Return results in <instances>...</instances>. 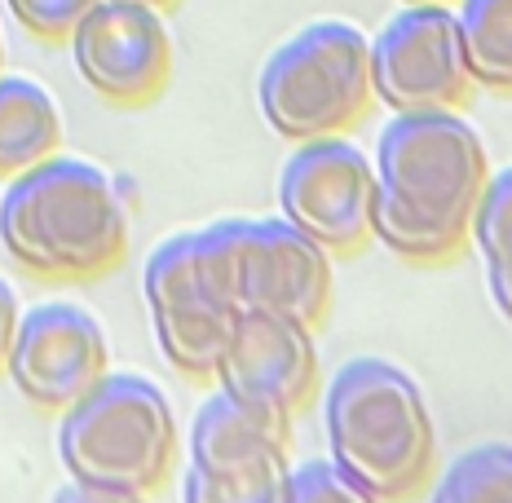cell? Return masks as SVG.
I'll list each match as a JSON object with an SVG mask.
<instances>
[{
    "label": "cell",
    "mask_w": 512,
    "mask_h": 503,
    "mask_svg": "<svg viewBox=\"0 0 512 503\" xmlns=\"http://www.w3.org/2000/svg\"><path fill=\"white\" fill-rule=\"evenodd\" d=\"M371 239L420 265L451 261L473 230V212L490 181L477 128L460 111L393 115L376 146Z\"/></svg>",
    "instance_id": "obj_1"
},
{
    "label": "cell",
    "mask_w": 512,
    "mask_h": 503,
    "mask_svg": "<svg viewBox=\"0 0 512 503\" xmlns=\"http://www.w3.org/2000/svg\"><path fill=\"white\" fill-rule=\"evenodd\" d=\"M0 248L40 278H102L128 256L124 190L71 155L9 177L0 195Z\"/></svg>",
    "instance_id": "obj_2"
},
{
    "label": "cell",
    "mask_w": 512,
    "mask_h": 503,
    "mask_svg": "<svg viewBox=\"0 0 512 503\" xmlns=\"http://www.w3.org/2000/svg\"><path fill=\"white\" fill-rule=\"evenodd\" d=\"M332 464L380 503H402L433 473V415L420 384L384 358H354L327 384Z\"/></svg>",
    "instance_id": "obj_3"
},
{
    "label": "cell",
    "mask_w": 512,
    "mask_h": 503,
    "mask_svg": "<svg viewBox=\"0 0 512 503\" xmlns=\"http://www.w3.org/2000/svg\"><path fill=\"white\" fill-rule=\"evenodd\" d=\"M256 102H261L265 124L287 142L345 133L376 102L371 40L340 18L301 27L265 58Z\"/></svg>",
    "instance_id": "obj_4"
},
{
    "label": "cell",
    "mask_w": 512,
    "mask_h": 503,
    "mask_svg": "<svg viewBox=\"0 0 512 503\" xmlns=\"http://www.w3.org/2000/svg\"><path fill=\"white\" fill-rule=\"evenodd\" d=\"M58 455L76 481L151 495L173 473L177 415L159 384L142 376H106L62 411Z\"/></svg>",
    "instance_id": "obj_5"
},
{
    "label": "cell",
    "mask_w": 512,
    "mask_h": 503,
    "mask_svg": "<svg viewBox=\"0 0 512 503\" xmlns=\"http://www.w3.org/2000/svg\"><path fill=\"white\" fill-rule=\"evenodd\" d=\"M212 292L239 314H274L318 327L332 301V265L314 239L287 221H217L195 230Z\"/></svg>",
    "instance_id": "obj_6"
},
{
    "label": "cell",
    "mask_w": 512,
    "mask_h": 503,
    "mask_svg": "<svg viewBox=\"0 0 512 503\" xmlns=\"http://www.w3.org/2000/svg\"><path fill=\"white\" fill-rule=\"evenodd\" d=\"M371 89L393 115L460 111L473 71L451 5H407L371 36Z\"/></svg>",
    "instance_id": "obj_7"
},
{
    "label": "cell",
    "mask_w": 512,
    "mask_h": 503,
    "mask_svg": "<svg viewBox=\"0 0 512 503\" xmlns=\"http://www.w3.org/2000/svg\"><path fill=\"white\" fill-rule=\"evenodd\" d=\"M371 203H376V168L345 137L296 142L279 177L283 221L314 239L327 256L358 252L371 239Z\"/></svg>",
    "instance_id": "obj_8"
},
{
    "label": "cell",
    "mask_w": 512,
    "mask_h": 503,
    "mask_svg": "<svg viewBox=\"0 0 512 503\" xmlns=\"http://www.w3.org/2000/svg\"><path fill=\"white\" fill-rule=\"evenodd\" d=\"M67 45L80 80L111 106H151L173 80V40L151 5L93 0Z\"/></svg>",
    "instance_id": "obj_9"
},
{
    "label": "cell",
    "mask_w": 512,
    "mask_h": 503,
    "mask_svg": "<svg viewBox=\"0 0 512 503\" xmlns=\"http://www.w3.org/2000/svg\"><path fill=\"white\" fill-rule=\"evenodd\" d=\"M5 371L31 406L67 411L111 376V345L89 309L49 301L18 318Z\"/></svg>",
    "instance_id": "obj_10"
},
{
    "label": "cell",
    "mask_w": 512,
    "mask_h": 503,
    "mask_svg": "<svg viewBox=\"0 0 512 503\" xmlns=\"http://www.w3.org/2000/svg\"><path fill=\"white\" fill-rule=\"evenodd\" d=\"M146 309L159 340V353L181 371V376H212L221 362L234 314L212 292L204 265L195 252V234H173L146 256Z\"/></svg>",
    "instance_id": "obj_11"
},
{
    "label": "cell",
    "mask_w": 512,
    "mask_h": 503,
    "mask_svg": "<svg viewBox=\"0 0 512 503\" xmlns=\"http://www.w3.org/2000/svg\"><path fill=\"white\" fill-rule=\"evenodd\" d=\"M212 376L230 398L292 428V415L309 406L318 389L314 327L274 314H239Z\"/></svg>",
    "instance_id": "obj_12"
},
{
    "label": "cell",
    "mask_w": 512,
    "mask_h": 503,
    "mask_svg": "<svg viewBox=\"0 0 512 503\" xmlns=\"http://www.w3.org/2000/svg\"><path fill=\"white\" fill-rule=\"evenodd\" d=\"M287 433V424L265 420L261 411L217 389L190 424V468L274 486L287 473Z\"/></svg>",
    "instance_id": "obj_13"
},
{
    "label": "cell",
    "mask_w": 512,
    "mask_h": 503,
    "mask_svg": "<svg viewBox=\"0 0 512 503\" xmlns=\"http://www.w3.org/2000/svg\"><path fill=\"white\" fill-rule=\"evenodd\" d=\"M62 146V115L45 84L0 76V177L45 164Z\"/></svg>",
    "instance_id": "obj_14"
},
{
    "label": "cell",
    "mask_w": 512,
    "mask_h": 503,
    "mask_svg": "<svg viewBox=\"0 0 512 503\" xmlns=\"http://www.w3.org/2000/svg\"><path fill=\"white\" fill-rule=\"evenodd\" d=\"M473 84L512 93V0H460L455 9Z\"/></svg>",
    "instance_id": "obj_15"
},
{
    "label": "cell",
    "mask_w": 512,
    "mask_h": 503,
    "mask_svg": "<svg viewBox=\"0 0 512 503\" xmlns=\"http://www.w3.org/2000/svg\"><path fill=\"white\" fill-rule=\"evenodd\" d=\"M433 503H512V446L464 451L437 481Z\"/></svg>",
    "instance_id": "obj_16"
},
{
    "label": "cell",
    "mask_w": 512,
    "mask_h": 503,
    "mask_svg": "<svg viewBox=\"0 0 512 503\" xmlns=\"http://www.w3.org/2000/svg\"><path fill=\"white\" fill-rule=\"evenodd\" d=\"M265 503H380L367 486H358L349 473H340L332 459H309L270 486Z\"/></svg>",
    "instance_id": "obj_17"
},
{
    "label": "cell",
    "mask_w": 512,
    "mask_h": 503,
    "mask_svg": "<svg viewBox=\"0 0 512 503\" xmlns=\"http://www.w3.org/2000/svg\"><path fill=\"white\" fill-rule=\"evenodd\" d=\"M468 234H473L477 248H482L486 274L512 270V168H504V173H495L486 181Z\"/></svg>",
    "instance_id": "obj_18"
},
{
    "label": "cell",
    "mask_w": 512,
    "mask_h": 503,
    "mask_svg": "<svg viewBox=\"0 0 512 503\" xmlns=\"http://www.w3.org/2000/svg\"><path fill=\"white\" fill-rule=\"evenodd\" d=\"M5 9L14 14V23L31 31L36 40H45V45H67L76 23L93 9V0H5Z\"/></svg>",
    "instance_id": "obj_19"
},
{
    "label": "cell",
    "mask_w": 512,
    "mask_h": 503,
    "mask_svg": "<svg viewBox=\"0 0 512 503\" xmlns=\"http://www.w3.org/2000/svg\"><path fill=\"white\" fill-rule=\"evenodd\" d=\"M270 481H239V477H217L190 468L181 481V503H265Z\"/></svg>",
    "instance_id": "obj_20"
},
{
    "label": "cell",
    "mask_w": 512,
    "mask_h": 503,
    "mask_svg": "<svg viewBox=\"0 0 512 503\" xmlns=\"http://www.w3.org/2000/svg\"><path fill=\"white\" fill-rule=\"evenodd\" d=\"M49 503H142V495H133V490L93 486V481H76V477H71Z\"/></svg>",
    "instance_id": "obj_21"
},
{
    "label": "cell",
    "mask_w": 512,
    "mask_h": 503,
    "mask_svg": "<svg viewBox=\"0 0 512 503\" xmlns=\"http://www.w3.org/2000/svg\"><path fill=\"white\" fill-rule=\"evenodd\" d=\"M18 318H23V309H18V296L14 287L0 278V371H5V358H9V345H14V331H18Z\"/></svg>",
    "instance_id": "obj_22"
},
{
    "label": "cell",
    "mask_w": 512,
    "mask_h": 503,
    "mask_svg": "<svg viewBox=\"0 0 512 503\" xmlns=\"http://www.w3.org/2000/svg\"><path fill=\"white\" fill-rule=\"evenodd\" d=\"M486 278H490V292H495L499 309L512 318V270H495V274H486Z\"/></svg>",
    "instance_id": "obj_23"
},
{
    "label": "cell",
    "mask_w": 512,
    "mask_h": 503,
    "mask_svg": "<svg viewBox=\"0 0 512 503\" xmlns=\"http://www.w3.org/2000/svg\"><path fill=\"white\" fill-rule=\"evenodd\" d=\"M133 5H151V9H177L181 0H133Z\"/></svg>",
    "instance_id": "obj_24"
},
{
    "label": "cell",
    "mask_w": 512,
    "mask_h": 503,
    "mask_svg": "<svg viewBox=\"0 0 512 503\" xmlns=\"http://www.w3.org/2000/svg\"><path fill=\"white\" fill-rule=\"evenodd\" d=\"M402 5H451V0H402Z\"/></svg>",
    "instance_id": "obj_25"
},
{
    "label": "cell",
    "mask_w": 512,
    "mask_h": 503,
    "mask_svg": "<svg viewBox=\"0 0 512 503\" xmlns=\"http://www.w3.org/2000/svg\"><path fill=\"white\" fill-rule=\"evenodd\" d=\"M0 62H5V45H0Z\"/></svg>",
    "instance_id": "obj_26"
}]
</instances>
